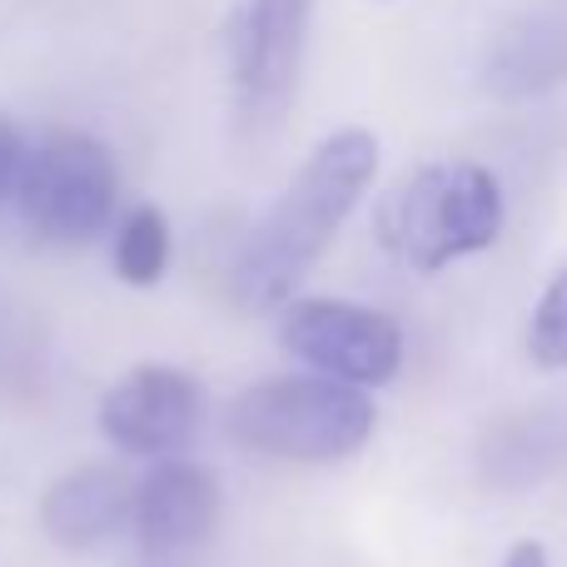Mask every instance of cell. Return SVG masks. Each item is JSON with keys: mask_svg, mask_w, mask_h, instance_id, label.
I'll use <instances>...</instances> for the list:
<instances>
[{"mask_svg": "<svg viewBox=\"0 0 567 567\" xmlns=\"http://www.w3.org/2000/svg\"><path fill=\"white\" fill-rule=\"evenodd\" d=\"M503 219H508V199L488 165L439 159V165L413 169L383 199L379 239L403 269L439 275V269L498 245Z\"/></svg>", "mask_w": 567, "mask_h": 567, "instance_id": "cell-2", "label": "cell"}, {"mask_svg": "<svg viewBox=\"0 0 567 567\" xmlns=\"http://www.w3.org/2000/svg\"><path fill=\"white\" fill-rule=\"evenodd\" d=\"M279 343L303 369L369 393L393 383L403 369L399 319L349 299H289L279 309Z\"/></svg>", "mask_w": 567, "mask_h": 567, "instance_id": "cell-5", "label": "cell"}, {"mask_svg": "<svg viewBox=\"0 0 567 567\" xmlns=\"http://www.w3.org/2000/svg\"><path fill=\"white\" fill-rule=\"evenodd\" d=\"M313 0H245L235 40V110L249 135L284 125L299 95Z\"/></svg>", "mask_w": 567, "mask_h": 567, "instance_id": "cell-6", "label": "cell"}, {"mask_svg": "<svg viewBox=\"0 0 567 567\" xmlns=\"http://www.w3.org/2000/svg\"><path fill=\"white\" fill-rule=\"evenodd\" d=\"M219 493L215 468L199 458L169 453V458L150 463L145 478H135V513H130V533H135L140 553L155 563H175L199 553L219 528Z\"/></svg>", "mask_w": 567, "mask_h": 567, "instance_id": "cell-8", "label": "cell"}, {"mask_svg": "<svg viewBox=\"0 0 567 567\" xmlns=\"http://www.w3.org/2000/svg\"><path fill=\"white\" fill-rule=\"evenodd\" d=\"M379 175V135L363 125H343L309 150L284 195L245 235L229 265V299L245 313H269L299 293L323 249L339 239L349 215L363 205Z\"/></svg>", "mask_w": 567, "mask_h": 567, "instance_id": "cell-1", "label": "cell"}, {"mask_svg": "<svg viewBox=\"0 0 567 567\" xmlns=\"http://www.w3.org/2000/svg\"><path fill=\"white\" fill-rule=\"evenodd\" d=\"M563 75H567V20L538 16L503 40L488 80L503 95H538V90L558 85Z\"/></svg>", "mask_w": 567, "mask_h": 567, "instance_id": "cell-11", "label": "cell"}, {"mask_svg": "<svg viewBox=\"0 0 567 567\" xmlns=\"http://www.w3.org/2000/svg\"><path fill=\"white\" fill-rule=\"evenodd\" d=\"M488 478L523 488L538 483L543 473H553L567 458V399L563 403H538L523 409L518 419H508L488 443Z\"/></svg>", "mask_w": 567, "mask_h": 567, "instance_id": "cell-10", "label": "cell"}, {"mask_svg": "<svg viewBox=\"0 0 567 567\" xmlns=\"http://www.w3.org/2000/svg\"><path fill=\"white\" fill-rule=\"evenodd\" d=\"M25 155H30V140L20 135L16 120L0 115V209L16 205L20 175H25Z\"/></svg>", "mask_w": 567, "mask_h": 567, "instance_id": "cell-14", "label": "cell"}, {"mask_svg": "<svg viewBox=\"0 0 567 567\" xmlns=\"http://www.w3.org/2000/svg\"><path fill=\"white\" fill-rule=\"evenodd\" d=\"M175 255V235H169V219L159 205H130L115 219V235H110V269L120 284L130 289H155L169 269Z\"/></svg>", "mask_w": 567, "mask_h": 567, "instance_id": "cell-12", "label": "cell"}, {"mask_svg": "<svg viewBox=\"0 0 567 567\" xmlns=\"http://www.w3.org/2000/svg\"><path fill=\"white\" fill-rule=\"evenodd\" d=\"M373 393L313 369L259 379L229 403L235 443L279 463H343L373 439Z\"/></svg>", "mask_w": 567, "mask_h": 567, "instance_id": "cell-3", "label": "cell"}, {"mask_svg": "<svg viewBox=\"0 0 567 567\" xmlns=\"http://www.w3.org/2000/svg\"><path fill=\"white\" fill-rule=\"evenodd\" d=\"M95 419L110 449L155 463L195 443L205 423V389L179 363H140L100 393Z\"/></svg>", "mask_w": 567, "mask_h": 567, "instance_id": "cell-7", "label": "cell"}, {"mask_svg": "<svg viewBox=\"0 0 567 567\" xmlns=\"http://www.w3.org/2000/svg\"><path fill=\"white\" fill-rule=\"evenodd\" d=\"M498 567H553V563H548V548H543V543L523 538V543H513V548L503 553Z\"/></svg>", "mask_w": 567, "mask_h": 567, "instance_id": "cell-15", "label": "cell"}, {"mask_svg": "<svg viewBox=\"0 0 567 567\" xmlns=\"http://www.w3.org/2000/svg\"><path fill=\"white\" fill-rule=\"evenodd\" d=\"M120 165L105 140L85 130H55L30 145L16 189V215L40 245L80 249L115 229Z\"/></svg>", "mask_w": 567, "mask_h": 567, "instance_id": "cell-4", "label": "cell"}, {"mask_svg": "<svg viewBox=\"0 0 567 567\" xmlns=\"http://www.w3.org/2000/svg\"><path fill=\"white\" fill-rule=\"evenodd\" d=\"M528 359L543 373H567V265L548 279L528 319Z\"/></svg>", "mask_w": 567, "mask_h": 567, "instance_id": "cell-13", "label": "cell"}, {"mask_svg": "<svg viewBox=\"0 0 567 567\" xmlns=\"http://www.w3.org/2000/svg\"><path fill=\"white\" fill-rule=\"evenodd\" d=\"M135 513V483L110 463L70 468L40 493V528L55 548L90 553L130 528Z\"/></svg>", "mask_w": 567, "mask_h": 567, "instance_id": "cell-9", "label": "cell"}]
</instances>
